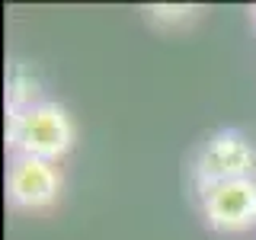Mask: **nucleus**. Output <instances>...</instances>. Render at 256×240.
Returning <instances> with one entry per match:
<instances>
[{"mask_svg": "<svg viewBox=\"0 0 256 240\" xmlns=\"http://www.w3.org/2000/svg\"><path fill=\"white\" fill-rule=\"evenodd\" d=\"M36 102H42V80L29 64L13 61L6 70V112L36 106Z\"/></svg>", "mask_w": 256, "mask_h": 240, "instance_id": "5", "label": "nucleus"}, {"mask_svg": "<svg viewBox=\"0 0 256 240\" xmlns=\"http://www.w3.org/2000/svg\"><path fill=\"white\" fill-rule=\"evenodd\" d=\"M205 224L221 234H237L256 224V180H234L198 196Z\"/></svg>", "mask_w": 256, "mask_h": 240, "instance_id": "3", "label": "nucleus"}, {"mask_svg": "<svg viewBox=\"0 0 256 240\" xmlns=\"http://www.w3.org/2000/svg\"><path fill=\"white\" fill-rule=\"evenodd\" d=\"M74 144V122L61 102L42 100L36 106L6 112V148L13 157L58 160Z\"/></svg>", "mask_w": 256, "mask_h": 240, "instance_id": "1", "label": "nucleus"}, {"mask_svg": "<svg viewBox=\"0 0 256 240\" xmlns=\"http://www.w3.org/2000/svg\"><path fill=\"white\" fill-rule=\"evenodd\" d=\"M192 186L202 196L205 189L234 180H256V148L240 128H218L198 144L189 164Z\"/></svg>", "mask_w": 256, "mask_h": 240, "instance_id": "2", "label": "nucleus"}, {"mask_svg": "<svg viewBox=\"0 0 256 240\" xmlns=\"http://www.w3.org/2000/svg\"><path fill=\"white\" fill-rule=\"evenodd\" d=\"M150 13V20H157L160 26H170V22H186L196 6H186V4H154V6H144Z\"/></svg>", "mask_w": 256, "mask_h": 240, "instance_id": "6", "label": "nucleus"}, {"mask_svg": "<svg viewBox=\"0 0 256 240\" xmlns=\"http://www.w3.org/2000/svg\"><path fill=\"white\" fill-rule=\"evenodd\" d=\"M61 192V173L52 160L10 157L6 166V202L13 208H48Z\"/></svg>", "mask_w": 256, "mask_h": 240, "instance_id": "4", "label": "nucleus"}, {"mask_svg": "<svg viewBox=\"0 0 256 240\" xmlns=\"http://www.w3.org/2000/svg\"><path fill=\"white\" fill-rule=\"evenodd\" d=\"M250 13H253V22H256V4H253V6H250Z\"/></svg>", "mask_w": 256, "mask_h": 240, "instance_id": "7", "label": "nucleus"}]
</instances>
